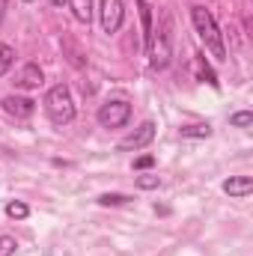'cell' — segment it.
I'll list each match as a JSON object with an SVG mask.
<instances>
[{"instance_id":"cell-12","label":"cell","mask_w":253,"mask_h":256,"mask_svg":"<svg viewBox=\"0 0 253 256\" xmlns=\"http://www.w3.org/2000/svg\"><path fill=\"white\" fill-rule=\"evenodd\" d=\"M12 63H15V48L6 45V42H0V78L12 68Z\"/></svg>"},{"instance_id":"cell-4","label":"cell","mask_w":253,"mask_h":256,"mask_svg":"<svg viewBox=\"0 0 253 256\" xmlns=\"http://www.w3.org/2000/svg\"><path fill=\"white\" fill-rule=\"evenodd\" d=\"M131 120V104L126 98H110L98 108V126L102 128H122Z\"/></svg>"},{"instance_id":"cell-15","label":"cell","mask_w":253,"mask_h":256,"mask_svg":"<svg viewBox=\"0 0 253 256\" xmlns=\"http://www.w3.org/2000/svg\"><path fill=\"white\" fill-rule=\"evenodd\" d=\"M27 214H30V208H27L24 202H18V200L6 202V218H12V220H24Z\"/></svg>"},{"instance_id":"cell-13","label":"cell","mask_w":253,"mask_h":256,"mask_svg":"<svg viewBox=\"0 0 253 256\" xmlns=\"http://www.w3.org/2000/svg\"><path fill=\"white\" fill-rule=\"evenodd\" d=\"M182 137H212V126L208 122H196V126H182L179 128Z\"/></svg>"},{"instance_id":"cell-9","label":"cell","mask_w":253,"mask_h":256,"mask_svg":"<svg viewBox=\"0 0 253 256\" xmlns=\"http://www.w3.org/2000/svg\"><path fill=\"white\" fill-rule=\"evenodd\" d=\"M250 191H253V179L250 176H232V179L224 182V194H230V196H236V200L250 196Z\"/></svg>"},{"instance_id":"cell-18","label":"cell","mask_w":253,"mask_h":256,"mask_svg":"<svg viewBox=\"0 0 253 256\" xmlns=\"http://www.w3.org/2000/svg\"><path fill=\"white\" fill-rule=\"evenodd\" d=\"M98 202H102V206H122V202H128V196L126 194H102Z\"/></svg>"},{"instance_id":"cell-11","label":"cell","mask_w":253,"mask_h":256,"mask_svg":"<svg viewBox=\"0 0 253 256\" xmlns=\"http://www.w3.org/2000/svg\"><path fill=\"white\" fill-rule=\"evenodd\" d=\"M66 3L72 6L74 18H78L80 24H90V21H92V0H66Z\"/></svg>"},{"instance_id":"cell-20","label":"cell","mask_w":253,"mask_h":256,"mask_svg":"<svg viewBox=\"0 0 253 256\" xmlns=\"http://www.w3.org/2000/svg\"><path fill=\"white\" fill-rule=\"evenodd\" d=\"M152 164H155L152 155H140V158L134 161V170H146V167H152Z\"/></svg>"},{"instance_id":"cell-10","label":"cell","mask_w":253,"mask_h":256,"mask_svg":"<svg viewBox=\"0 0 253 256\" xmlns=\"http://www.w3.org/2000/svg\"><path fill=\"white\" fill-rule=\"evenodd\" d=\"M194 72H196V78H200L202 84L218 86V74L212 72V66L206 63V57H202V54H196V57H194Z\"/></svg>"},{"instance_id":"cell-6","label":"cell","mask_w":253,"mask_h":256,"mask_svg":"<svg viewBox=\"0 0 253 256\" xmlns=\"http://www.w3.org/2000/svg\"><path fill=\"white\" fill-rule=\"evenodd\" d=\"M152 140H155V122H152V120H146L137 131H131L128 137L120 140V149H122V152H128V149H143V146H149Z\"/></svg>"},{"instance_id":"cell-5","label":"cell","mask_w":253,"mask_h":256,"mask_svg":"<svg viewBox=\"0 0 253 256\" xmlns=\"http://www.w3.org/2000/svg\"><path fill=\"white\" fill-rule=\"evenodd\" d=\"M102 27L104 33H116L126 21V3L122 0H102Z\"/></svg>"},{"instance_id":"cell-3","label":"cell","mask_w":253,"mask_h":256,"mask_svg":"<svg viewBox=\"0 0 253 256\" xmlns=\"http://www.w3.org/2000/svg\"><path fill=\"white\" fill-rule=\"evenodd\" d=\"M45 110H48V120H51L54 126H68V122L74 120V98H72V92H68L66 84H57V86L48 90V96H45Z\"/></svg>"},{"instance_id":"cell-21","label":"cell","mask_w":253,"mask_h":256,"mask_svg":"<svg viewBox=\"0 0 253 256\" xmlns=\"http://www.w3.org/2000/svg\"><path fill=\"white\" fill-rule=\"evenodd\" d=\"M6 6H9V0H0V24H3V18H6Z\"/></svg>"},{"instance_id":"cell-2","label":"cell","mask_w":253,"mask_h":256,"mask_svg":"<svg viewBox=\"0 0 253 256\" xmlns=\"http://www.w3.org/2000/svg\"><path fill=\"white\" fill-rule=\"evenodd\" d=\"M190 21H194V27H196V36L202 39L206 51H208L214 60H226L224 36H220V27H218L214 15H212L206 6H190Z\"/></svg>"},{"instance_id":"cell-17","label":"cell","mask_w":253,"mask_h":256,"mask_svg":"<svg viewBox=\"0 0 253 256\" xmlns=\"http://www.w3.org/2000/svg\"><path fill=\"white\" fill-rule=\"evenodd\" d=\"M230 122H232L236 128H248V126L253 122V114H250V110H242V114H232V116H230Z\"/></svg>"},{"instance_id":"cell-19","label":"cell","mask_w":253,"mask_h":256,"mask_svg":"<svg viewBox=\"0 0 253 256\" xmlns=\"http://www.w3.org/2000/svg\"><path fill=\"white\" fill-rule=\"evenodd\" d=\"M137 188H143V191L158 188V176H140V179H137Z\"/></svg>"},{"instance_id":"cell-8","label":"cell","mask_w":253,"mask_h":256,"mask_svg":"<svg viewBox=\"0 0 253 256\" xmlns=\"http://www.w3.org/2000/svg\"><path fill=\"white\" fill-rule=\"evenodd\" d=\"M42 84H45V74L36 63H27L15 74V86H21V90H39Z\"/></svg>"},{"instance_id":"cell-22","label":"cell","mask_w":253,"mask_h":256,"mask_svg":"<svg viewBox=\"0 0 253 256\" xmlns=\"http://www.w3.org/2000/svg\"><path fill=\"white\" fill-rule=\"evenodd\" d=\"M48 3H51V6H63L66 0H48Z\"/></svg>"},{"instance_id":"cell-14","label":"cell","mask_w":253,"mask_h":256,"mask_svg":"<svg viewBox=\"0 0 253 256\" xmlns=\"http://www.w3.org/2000/svg\"><path fill=\"white\" fill-rule=\"evenodd\" d=\"M137 6H140V21H143V39H149V33H152V6L146 0H137Z\"/></svg>"},{"instance_id":"cell-16","label":"cell","mask_w":253,"mask_h":256,"mask_svg":"<svg viewBox=\"0 0 253 256\" xmlns=\"http://www.w3.org/2000/svg\"><path fill=\"white\" fill-rule=\"evenodd\" d=\"M18 250V242L12 236H0V256H15Z\"/></svg>"},{"instance_id":"cell-1","label":"cell","mask_w":253,"mask_h":256,"mask_svg":"<svg viewBox=\"0 0 253 256\" xmlns=\"http://www.w3.org/2000/svg\"><path fill=\"white\" fill-rule=\"evenodd\" d=\"M146 51H149V66L152 68H167L170 66V57H173V21L170 15L164 12L158 27H152L149 39H146Z\"/></svg>"},{"instance_id":"cell-7","label":"cell","mask_w":253,"mask_h":256,"mask_svg":"<svg viewBox=\"0 0 253 256\" xmlns=\"http://www.w3.org/2000/svg\"><path fill=\"white\" fill-rule=\"evenodd\" d=\"M0 104H3V110H6L9 116H15V120H30V116L36 114V102H33V98H24V96H6Z\"/></svg>"}]
</instances>
